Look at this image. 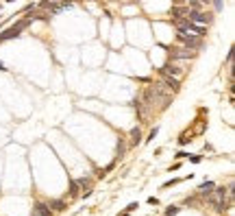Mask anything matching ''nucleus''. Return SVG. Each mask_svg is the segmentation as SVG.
<instances>
[{
  "label": "nucleus",
  "instance_id": "f257e3e1",
  "mask_svg": "<svg viewBox=\"0 0 235 216\" xmlns=\"http://www.w3.org/2000/svg\"><path fill=\"white\" fill-rule=\"evenodd\" d=\"M28 24H31V20H20V22H18V24H13L11 29L2 31V33H0V44L7 42V40H15V37H20V33H22Z\"/></svg>",
  "mask_w": 235,
  "mask_h": 216
},
{
  "label": "nucleus",
  "instance_id": "f03ea898",
  "mask_svg": "<svg viewBox=\"0 0 235 216\" xmlns=\"http://www.w3.org/2000/svg\"><path fill=\"white\" fill-rule=\"evenodd\" d=\"M224 199H227V190H224V186L211 190V203H213V208H216L218 212L224 210Z\"/></svg>",
  "mask_w": 235,
  "mask_h": 216
},
{
  "label": "nucleus",
  "instance_id": "7ed1b4c3",
  "mask_svg": "<svg viewBox=\"0 0 235 216\" xmlns=\"http://www.w3.org/2000/svg\"><path fill=\"white\" fill-rule=\"evenodd\" d=\"M187 20L189 22H194V24H209L211 22V15L209 13H202V11H198V9H189L187 11Z\"/></svg>",
  "mask_w": 235,
  "mask_h": 216
},
{
  "label": "nucleus",
  "instance_id": "20e7f679",
  "mask_svg": "<svg viewBox=\"0 0 235 216\" xmlns=\"http://www.w3.org/2000/svg\"><path fill=\"white\" fill-rule=\"evenodd\" d=\"M179 40L185 44L187 48H200V37H196V35H187V31H181L179 29Z\"/></svg>",
  "mask_w": 235,
  "mask_h": 216
},
{
  "label": "nucleus",
  "instance_id": "39448f33",
  "mask_svg": "<svg viewBox=\"0 0 235 216\" xmlns=\"http://www.w3.org/2000/svg\"><path fill=\"white\" fill-rule=\"evenodd\" d=\"M161 77H163V85L168 87L172 94L181 89V81H179V79H174V77H168V74H161Z\"/></svg>",
  "mask_w": 235,
  "mask_h": 216
},
{
  "label": "nucleus",
  "instance_id": "423d86ee",
  "mask_svg": "<svg viewBox=\"0 0 235 216\" xmlns=\"http://www.w3.org/2000/svg\"><path fill=\"white\" fill-rule=\"evenodd\" d=\"M194 57H196V52H189L187 48H176L170 52V59H194Z\"/></svg>",
  "mask_w": 235,
  "mask_h": 216
},
{
  "label": "nucleus",
  "instance_id": "0eeeda50",
  "mask_svg": "<svg viewBox=\"0 0 235 216\" xmlns=\"http://www.w3.org/2000/svg\"><path fill=\"white\" fill-rule=\"evenodd\" d=\"M159 72H161V74H168V77H174V79H179V77H181V68H179V66H174V63H166Z\"/></svg>",
  "mask_w": 235,
  "mask_h": 216
},
{
  "label": "nucleus",
  "instance_id": "6e6552de",
  "mask_svg": "<svg viewBox=\"0 0 235 216\" xmlns=\"http://www.w3.org/2000/svg\"><path fill=\"white\" fill-rule=\"evenodd\" d=\"M31 216H50V208H48L46 203H35Z\"/></svg>",
  "mask_w": 235,
  "mask_h": 216
},
{
  "label": "nucleus",
  "instance_id": "1a4fd4ad",
  "mask_svg": "<svg viewBox=\"0 0 235 216\" xmlns=\"http://www.w3.org/2000/svg\"><path fill=\"white\" fill-rule=\"evenodd\" d=\"M76 183H79V188H83V190H85V192H83L85 197H89V194H92V190H89V188H92V179L81 177V179H76Z\"/></svg>",
  "mask_w": 235,
  "mask_h": 216
},
{
  "label": "nucleus",
  "instance_id": "9d476101",
  "mask_svg": "<svg viewBox=\"0 0 235 216\" xmlns=\"http://www.w3.org/2000/svg\"><path fill=\"white\" fill-rule=\"evenodd\" d=\"M213 188H216V183H213V181H205V183H200V186H198V194H202V197H209Z\"/></svg>",
  "mask_w": 235,
  "mask_h": 216
},
{
  "label": "nucleus",
  "instance_id": "9b49d317",
  "mask_svg": "<svg viewBox=\"0 0 235 216\" xmlns=\"http://www.w3.org/2000/svg\"><path fill=\"white\" fill-rule=\"evenodd\" d=\"M140 142H141V131H140V127H133L131 129V146H135Z\"/></svg>",
  "mask_w": 235,
  "mask_h": 216
},
{
  "label": "nucleus",
  "instance_id": "f8f14e48",
  "mask_svg": "<svg viewBox=\"0 0 235 216\" xmlns=\"http://www.w3.org/2000/svg\"><path fill=\"white\" fill-rule=\"evenodd\" d=\"M48 208H52V210H59V212H61V210H65V203H63V201H50V205H48Z\"/></svg>",
  "mask_w": 235,
  "mask_h": 216
},
{
  "label": "nucleus",
  "instance_id": "ddd939ff",
  "mask_svg": "<svg viewBox=\"0 0 235 216\" xmlns=\"http://www.w3.org/2000/svg\"><path fill=\"white\" fill-rule=\"evenodd\" d=\"M70 194L74 197V194H79V183H76V179H72L70 181Z\"/></svg>",
  "mask_w": 235,
  "mask_h": 216
},
{
  "label": "nucleus",
  "instance_id": "4468645a",
  "mask_svg": "<svg viewBox=\"0 0 235 216\" xmlns=\"http://www.w3.org/2000/svg\"><path fill=\"white\" fill-rule=\"evenodd\" d=\"M176 214H179V208H176V205H170V208L166 210V216H176Z\"/></svg>",
  "mask_w": 235,
  "mask_h": 216
},
{
  "label": "nucleus",
  "instance_id": "2eb2a0df",
  "mask_svg": "<svg viewBox=\"0 0 235 216\" xmlns=\"http://www.w3.org/2000/svg\"><path fill=\"white\" fill-rule=\"evenodd\" d=\"M124 151H126V144H124V140H120V144H118V157H122Z\"/></svg>",
  "mask_w": 235,
  "mask_h": 216
},
{
  "label": "nucleus",
  "instance_id": "dca6fc26",
  "mask_svg": "<svg viewBox=\"0 0 235 216\" xmlns=\"http://www.w3.org/2000/svg\"><path fill=\"white\" fill-rule=\"evenodd\" d=\"M157 133H159V127H155V129H150V133H148V138H146V142H150V140H155V138H157Z\"/></svg>",
  "mask_w": 235,
  "mask_h": 216
},
{
  "label": "nucleus",
  "instance_id": "f3484780",
  "mask_svg": "<svg viewBox=\"0 0 235 216\" xmlns=\"http://www.w3.org/2000/svg\"><path fill=\"white\" fill-rule=\"evenodd\" d=\"M137 208H140V203H129V205H126L124 210H126V212H135Z\"/></svg>",
  "mask_w": 235,
  "mask_h": 216
},
{
  "label": "nucleus",
  "instance_id": "a211bd4d",
  "mask_svg": "<svg viewBox=\"0 0 235 216\" xmlns=\"http://www.w3.org/2000/svg\"><path fill=\"white\" fill-rule=\"evenodd\" d=\"M213 7H216V11H222L224 2H222V0H213Z\"/></svg>",
  "mask_w": 235,
  "mask_h": 216
},
{
  "label": "nucleus",
  "instance_id": "6ab92c4d",
  "mask_svg": "<svg viewBox=\"0 0 235 216\" xmlns=\"http://www.w3.org/2000/svg\"><path fill=\"white\" fill-rule=\"evenodd\" d=\"M148 203H150V205H159V199H157V197H148Z\"/></svg>",
  "mask_w": 235,
  "mask_h": 216
},
{
  "label": "nucleus",
  "instance_id": "aec40b11",
  "mask_svg": "<svg viewBox=\"0 0 235 216\" xmlns=\"http://www.w3.org/2000/svg\"><path fill=\"white\" fill-rule=\"evenodd\" d=\"M189 159H192V162H194V164H198V162H200V159H202V157H200V155H187Z\"/></svg>",
  "mask_w": 235,
  "mask_h": 216
},
{
  "label": "nucleus",
  "instance_id": "412c9836",
  "mask_svg": "<svg viewBox=\"0 0 235 216\" xmlns=\"http://www.w3.org/2000/svg\"><path fill=\"white\" fill-rule=\"evenodd\" d=\"M183 157H187V153H183V151H179V153H176V159H183Z\"/></svg>",
  "mask_w": 235,
  "mask_h": 216
},
{
  "label": "nucleus",
  "instance_id": "4be33fe9",
  "mask_svg": "<svg viewBox=\"0 0 235 216\" xmlns=\"http://www.w3.org/2000/svg\"><path fill=\"white\" fill-rule=\"evenodd\" d=\"M187 140H189L187 135H181V138H179V142H181V144H187Z\"/></svg>",
  "mask_w": 235,
  "mask_h": 216
},
{
  "label": "nucleus",
  "instance_id": "5701e85b",
  "mask_svg": "<svg viewBox=\"0 0 235 216\" xmlns=\"http://www.w3.org/2000/svg\"><path fill=\"white\" fill-rule=\"evenodd\" d=\"M0 70H7V68H4V63H2V61H0Z\"/></svg>",
  "mask_w": 235,
  "mask_h": 216
},
{
  "label": "nucleus",
  "instance_id": "b1692460",
  "mask_svg": "<svg viewBox=\"0 0 235 216\" xmlns=\"http://www.w3.org/2000/svg\"><path fill=\"white\" fill-rule=\"evenodd\" d=\"M50 2H59V0H50Z\"/></svg>",
  "mask_w": 235,
  "mask_h": 216
},
{
  "label": "nucleus",
  "instance_id": "393cba45",
  "mask_svg": "<svg viewBox=\"0 0 235 216\" xmlns=\"http://www.w3.org/2000/svg\"><path fill=\"white\" fill-rule=\"evenodd\" d=\"M202 2H209V0H202Z\"/></svg>",
  "mask_w": 235,
  "mask_h": 216
},
{
  "label": "nucleus",
  "instance_id": "a878e982",
  "mask_svg": "<svg viewBox=\"0 0 235 216\" xmlns=\"http://www.w3.org/2000/svg\"><path fill=\"white\" fill-rule=\"evenodd\" d=\"M122 216H129V214H122Z\"/></svg>",
  "mask_w": 235,
  "mask_h": 216
}]
</instances>
